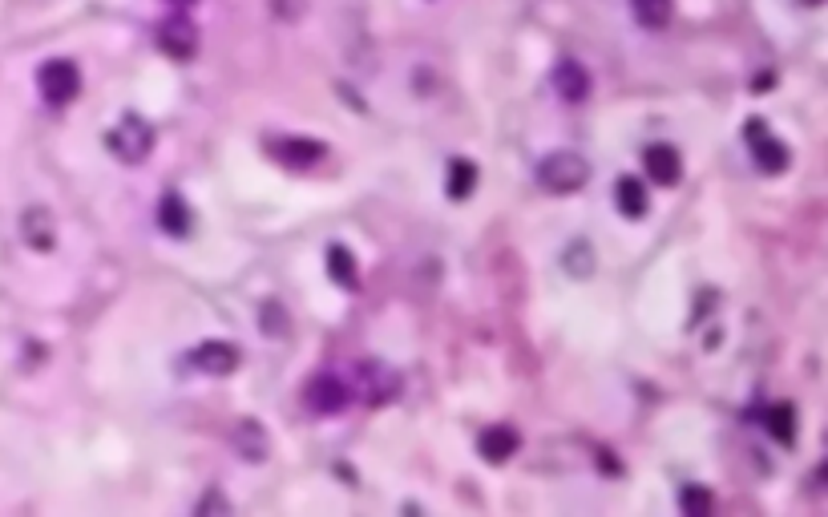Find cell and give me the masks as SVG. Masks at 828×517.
I'll return each instance as SVG.
<instances>
[{
  "instance_id": "obj_1",
  "label": "cell",
  "mask_w": 828,
  "mask_h": 517,
  "mask_svg": "<svg viewBox=\"0 0 828 517\" xmlns=\"http://www.w3.org/2000/svg\"><path fill=\"white\" fill-rule=\"evenodd\" d=\"M106 146H109V154H114L118 162L138 166L142 158H150V150H154V126H150L146 118H138V114H126L121 121L109 126Z\"/></svg>"
},
{
  "instance_id": "obj_2",
  "label": "cell",
  "mask_w": 828,
  "mask_h": 517,
  "mask_svg": "<svg viewBox=\"0 0 828 517\" xmlns=\"http://www.w3.org/2000/svg\"><path fill=\"white\" fill-rule=\"evenodd\" d=\"M538 182L550 194H578L590 182V162L582 154H570V150L545 154L538 162Z\"/></svg>"
},
{
  "instance_id": "obj_3",
  "label": "cell",
  "mask_w": 828,
  "mask_h": 517,
  "mask_svg": "<svg viewBox=\"0 0 828 517\" xmlns=\"http://www.w3.org/2000/svg\"><path fill=\"white\" fill-rule=\"evenodd\" d=\"M36 86H41V98L49 101V106H69L73 98L81 93V73L73 61H45L41 73H36Z\"/></svg>"
},
{
  "instance_id": "obj_4",
  "label": "cell",
  "mask_w": 828,
  "mask_h": 517,
  "mask_svg": "<svg viewBox=\"0 0 828 517\" xmlns=\"http://www.w3.org/2000/svg\"><path fill=\"white\" fill-rule=\"evenodd\" d=\"M307 408L319 412V417H332V412H344L347 404H352V388H347L344 376H316V380H307V392H304Z\"/></svg>"
},
{
  "instance_id": "obj_5",
  "label": "cell",
  "mask_w": 828,
  "mask_h": 517,
  "mask_svg": "<svg viewBox=\"0 0 828 517\" xmlns=\"http://www.w3.org/2000/svg\"><path fill=\"white\" fill-rule=\"evenodd\" d=\"M16 231H21V243L33 251H53L57 243V219L45 206H25L21 219H16Z\"/></svg>"
},
{
  "instance_id": "obj_6",
  "label": "cell",
  "mask_w": 828,
  "mask_h": 517,
  "mask_svg": "<svg viewBox=\"0 0 828 517\" xmlns=\"http://www.w3.org/2000/svg\"><path fill=\"white\" fill-rule=\"evenodd\" d=\"M158 45H162L166 57L191 61L194 53H199V29H194L186 16H171V21L158 25Z\"/></svg>"
},
{
  "instance_id": "obj_7",
  "label": "cell",
  "mask_w": 828,
  "mask_h": 517,
  "mask_svg": "<svg viewBox=\"0 0 828 517\" xmlns=\"http://www.w3.org/2000/svg\"><path fill=\"white\" fill-rule=\"evenodd\" d=\"M643 166H647V174H651L658 186H675V182L683 178V158H679V150H675V146H667V142L647 146Z\"/></svg>"
},
{
  "instance_id": "obj_8",
  "label": "cell",
  "mask_w": 828,
  "mask_h": 517,
  "mask_svg": "<svg viewBox=\"0 0 828 517\" xmlns=\"http://www.w3.org/2000/svg\"><path fill=\"white\" fill-rule=\"evenodd\" d=\"M271 154L284 166H291V171H312L324 158V146L312 142V138H279V142H271Z\"/></svg>"
},
{
  "instance_id": "obj_9",
  "label": "cell",
  "mask_w": 828,
  "mask_h": 517,
  "mask_svg": "<svg viewBox=\"0 0 828 517\" xmlns=\"http://www.w3.org/2000/svg\"><path fill=\"white\" fill-rule=\"evenodd\" d=\"M517 432L510 425H485L481 429V437H477V453H481L489 465H505L513 453H517Z\"/></svg>"
},
{
  "instance_id": "obj_10",
  "label": "cell",
  "mask_w": 828,
  "mask_h": 517,
  "mask_svg": "<svg viewBox=\"0 0 828 517\" xmlns=\"http://www.w3.org/2000/svg\"><path fill=\"white\" fill-rule=\"evenodd\" d=\"M194 368H202L206 376H231L239 368V347L227 340H211V344L194 347Z\"/></svg>"
},
{
  "instance_id": "obj_11",
  "label": "cell",
  "mask_w": 828,
  "mask_h": 517,
  "mask_svg": "<svg viewBox=\"0 0 828 517\" xmlns=\"http://www.w3.org/2000/svg\"><path fill=\"white\" fill-rule=\"evenodd\" d=\"M554 89L562 101H586L590 98V73L578 61H558L554 65Z\"/></svg>"
},
{
  "instance_id": "obj_12",
  "label": "cell",
  "mask_w": 828,
  "mask_h": 517,
  "mask_svg": "<svg viewBox=\"0 0 828 517\" xmlns=\"http://www.w3.org/2000/svg\"><path fill=\"white\" fill-rule=\"evenodd\" d=\"M234 449H239V453L247 457V460H267V453H271L267 429H263L255 417L239 420V429H234Z\"/></svg>"
},
{
  "instance_id": "obj_13",
  "label": "cell",
  "mask_w": 828,
  "mask_h": 517,
  "mask_svg": "<svg viewBox=\"0 0 828 517\" xmlns=\"http://www.w3.org/2000/svg\"><path fill=\"white\" fill-rule=\"evenodd\" d=\"M158 227L166 234H174V239H182L191 231V211H186L182 194H162V202H158Z\"/></svg>"
},
{
  "instance_id": "obj_14",
  "label": "cell",
  "mask_w": 828,
  "mask_h": 517,
  "mask_svg": "<svg viewBox=\"0 0 828 517\" xmlns=\"http://www.w3.org/2000/svg\"><path fill=\"white\" fill-rule=\"evenodd\" d=\"M615 199H618V211L626 214V219H643L647 214V206H651V199H647V186L638 182V178H618V186H615Z\"/></svg>"
},
{
  "instance_id": "obj_15",
  "label": "cell",
  "mask_w": 828,
  "mask_h": 517,
  "mask_svg": "<svg viewBox=\"0 0 828 517\" xmlns=\"http://www.w3.org/2000/svg\"><path fill=\"white\" fill-rule=\"evenodd\" d=\"M630 13H635L638 29L658 33V29H667V21H671V0H630Z\"/></svg>"
},
{
  "instance_id": "obj_16",
  "label": "cell",
  "mask_w": 828,
  "mask_h": 517,
  "mask_svg": "<svg viewBox=\"0 0 828 517\" xmlns=\"http://www.w3.org/2000/svg\"><path fill=\"white\" fill-rule=\"evenodd\" d=\"M751 146H756V166H760L764 174H780V171L788 166V146L776 142L771 134H760Z\"/></svg>"
},
{
  "instance_id": "obj_17",
  "label": "cell",
  "mask_w": 828,
  "mask_h": 517,
  "mask_svg": "<svg viewBox=\"0 0 828 517\" xmlns=\"http://www.w3.org/2000/svg\"><path fill=\"white\" fill-rule=\"evenodd\" d=\"M327 275H332L344 291H352L356 284H360V275H356L352 251H347V247H332V251H327Z\"/></svg>"
},
{
  "instance_id": "obj_18",
  "label": "cell",
  "mask_w": 828,
  "mask_h": 517,
  "mask_svg": "<svg viewBox=\"0 0 828 517\" xmlns=\"http://www.w3.org/2000/svg\"><path fill=\"white\" fill-rule=\"evenodd\" d=\"M473 186H477V166L465 162V158H457V162L449 166V199H457V202L469 199Z\"/></svg>"
},
{
  "instance_id": "obj_19",
  "label": "cell",
  "mask_w": 828,
  "mask_h": 517,
  "mask_svg": "<svg viewBox=\"0 0 828 517\" xmlns=\"http://www.w3.org/2000/svg\"><path fill=\"white\" fill-rule=\"evenodd\" d=\"M566 271H574V275H590L595 271V259H590V243H574V247H566Z\"/></svg>"
},
{
  "instance_id": "obj_20",
  "label": "cell",
  "mask_w": 828,
  "mask_h": 517,
  "mask_svg": "<svg viewBox=\"0 0 828 517\" xmlns=\"http://www.w3.org/2000/svg\"><path fill=\"white\" fill-rule=\"evenodd\" d=\"M708 505H711V497L703 493L699 485H687L683 493H679V510H683L687 517H699V513H708Z\"/></svg>"
},
{
  "instance_id": "obj_21",
  "label": "cell",
  "mask_w": 828,
  "mask_h": 517,
  "mask_svg": "<svg viewBox=\"0 0 828 517\" xmlns=\"http://www.w3.org/2000/svg\"><path fill=\"white\" fill-rule=\"evenodd\" d=\"M788 420H792V408H788V404H776V408H771L768 429L776 432V440H780V445H788V440H792V425H788Z\"/></svg>"
},
{
  "instance_id": "obj_22",
  "label": "cell",
  "mask_w": 828,
  "mask_h": 517,
  "mask_svg": "<svg viewBox=\"0 0 828 517\" xmlns=\"http://www.w3.org/2000/svg\"><path fill=\"white\" fill-rule=\"evenodd\" d=\"M194 513H231V501H227L223 493H206Z\"/></svg>"
},
{
  "instance_id": "obj_23",
  "label": "cell",
  "mask_w": 828,
  "mask_h": 517,
  "mask_svg": "<svg viewBox=\"0 0 828 517\" xmlns=\"http://www.w3.org/2000/svg\"><path fill=\"white\" fill-rule=\"evenodd\" d=\"M171 5H194V0H171Z\"/></svg>"
}]
</instances>
